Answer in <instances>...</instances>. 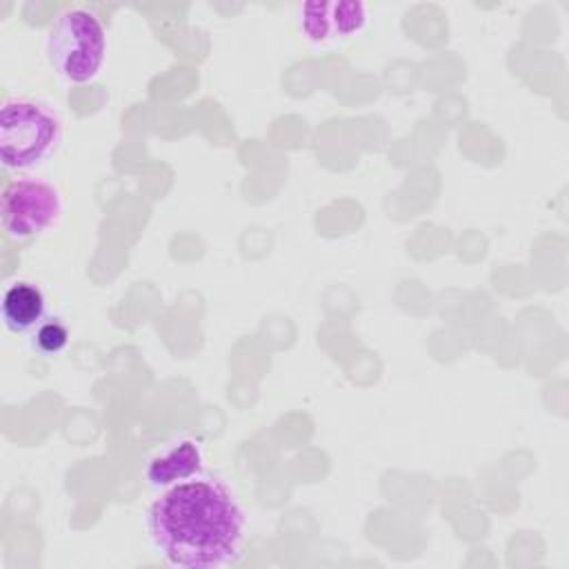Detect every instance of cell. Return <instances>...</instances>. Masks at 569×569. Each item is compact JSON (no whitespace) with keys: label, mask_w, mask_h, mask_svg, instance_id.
<instances>
[{"label":"cell","mask_w":569,"mask_h":569,"mask_svg":"<svg viewBox=\"0 0 569 569\" xmlns=\"http://www.w3.org/2000/svg\"><path fill=\"white\" fill-rule=\"evenodd\" d=\"M47 58L67 82H91L107 58V31L98 16L82 7L62 11L49 29Z\"/></svg>","instance_id":"obj_3"},{"label":"cell","mask_w":569,"mask_h":569,"mask_svg":"<svg viewBox=\"0 0 569 569\" xmlns=\"http://www.w3.org/2000/svg\"><path fill=\"white\" fill-rule=\"evenodd\" d=\"M47 311L42 289L29 280L11 282L2 293V320L11 333L33 331Z\"/></svg>","instance_id":"obj_7"},{"label":"cell","mask_w":569,"mask_h":569,"mask_svg":"<svg viewBox=\"0 0 569 569\" xmlns=\"http://www.w3.org/2000/svg\"><path fill=\"white\" fill-rule=\"evenodd\" d=\"M64 211L58 187L42 178H13L0 196L2 231L11 240H29L51 229Z\"/></svg>","instance_id":"obj_4"},{"label":"cell","mask_w":569,"mask_h":569,"mask_svg":"<svg viewBox=\"0 0 569 569\" xmlns=\"http://www.w3.org/2000/svg\"><path fill=\"white\" fill-rule=\"evenodd\" d=\"M298 22L311 44H333L365 31L369 7L360 0H309L298 7Z\"/></svg>","instance_id":"obj_5"},{"label":"cell","mask_w":569,"mask_h":569,"mask_svg":"<svg viewBox=\"0 0 569 569\" xmlns=\"http://www.w3.org/2000/svg\"><path fill=\"white\" fill-rule=\"evenodd\" d=\"M202 471H204L202 447L191 438H182L149 458L144 467V478L153 489L162 491L167 487L196 478Z\"/></svg>","instance_id":"obj_6"},{"label":"cell","mask_w":569,"mask_h":569,"mask_svg":"<svg viewBox=\"0 0 569 569\" xmlns=\"http://www.w3.org/2000/svg\"><path fill=\"white\" fill-rule=\"evenodd\" d=\"M62 142L58 113L38 100L9 98L0 109V160L4 169L31 171L44 164Z\"/></svg>","instance_id":"obj_2"},{"label":"cell","mask_w":569,"mask_h":569,"mask_svg":"<svg viewBox=\"0 0 569 569\" xmlns=\"http://www.w3.org/2000/svg\"><path fill=\"white\" fill-rule=\"evenodd\" d=\"M69 327L60 318L42 320L31 333V347L42 356H56L69 345Z\"/></svg>","instance_id":"obj_8"},{"label":"cell","mask_w":569,"mask_h":569,"mask_svg":"<svg viewBox=\"0 0 569 569\" xmlns=\"http://www.w3.org/2000/svg\"><path fill=\"white\" fill-rule=\"evenodd\" d=\"M144 525L153 549L169 565L213 569L240 556L247 518L227 482L200 473L162 489Z\"/></svg>","instance_id":"obj_1"}]
</instances>
